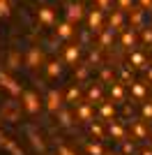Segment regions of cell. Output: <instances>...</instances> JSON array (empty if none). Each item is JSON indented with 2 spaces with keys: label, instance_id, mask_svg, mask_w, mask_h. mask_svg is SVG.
<instances>
[{
  "label": "cell",
  "instance_id": "obj_1",
  "mask_svg": "<svg viewBox=\"0 0 152 155\" xmlns=\"http://www.w3.org/2000/svg\"><path fill=\"white\" fill-rule=\"evenodd\" d=\"M21 109L28 114V116H35V114H39V109H42V100H39V95L35 91H23L21 93Z\"/></svg>",
  "mask_w": 152,
  "mask_h": 155
},
{
  "label": "cell",
  "instance_id": "obj_2",
  "mask_svg": "<svg viewBox=\"0 0 152 155\" xmlns=\"http://www.w3.org/2000/svg\"><path fill=\"white\" fill-rule=\"evenodd\" d=\"M62 102H65V95L58 91V88H51V91L46 93V97H44V107H46L49 114H58V111L62 109Z\"/></svg>",
  "mask_w": 152,
  "mask_h": 155
},
{
  "label": "cell",
  "instance_id": "obj_3",
  "mask_svg": "<svg viewBox=\"0 0 152 155\" xmlns=\"http://www.w3.org/2000/svg\"><path fill=\"white\" fill-rule=\"evenodd\" d=\"M0 86H2V88H5L12 97H21V93H23L21 84L12 77V74H9V72H5V70H0Z\"/></svg>",
  "mask_w": 152,
  "mask_h": 155
},
{
  "label": "cell",
  "instance_id": "obj_4",
  "mask_svg": "<svg viewBox=\"0 0 152 155\" xmlns=\"http://www.w3.org/2000/svg\"><path fill=\"white\" fill-rule=\"evenodd\" d=\"M23 65L28 70H39V67H44V51H42L39 46H30L28 53H25Z\"/></svg>",
  "mask_w": 152,
  "mask_h": 155
},
{
  "label": "cell",
  "instance_id": "obj_5",
  "mask_svg": "<svg viewBox=\"0 0 152 155\" xmlns=\"http://www.w3.org/2000/svg\"><path fill=\"white\" fill-rule=\"evenodd\" d=\"M76 120L83 125H88L95 120V109H92V102H88V100H83V102L76 104Z\"/></svg>",
  "mask_w": 152,
  "mask_h": 155
},
{
  "label": "cell",
  "instance_id": "obj_6",
  "mask_svg": "<svg viewBox=\"0 0 152 155\" xmlns=\"http://www.w3.org/2000/svg\"><path fill=\"white\" fill-rule=\"evenodd\" d=\"M37 21H39V26H44V28H53L55 26V12H53V7L42 5L37 9Z\"/></svg>",
  "mask_w": 152,
  "mask_h": 155
},
{
  "label": "cell",
  "instance_id": "obj_7",
  "mask_svg": "<svg viewBox=\"0 0 152 155\" xmlns=\"http://www.w3.org/2000/svg\"><path fill=\"white\" fill-rule=\"evenodd\" d=\"M55 37L60 39V42H67V39L71 37V35H74V23H71V21H60V23H55Z\"/></svg>",
  "mask_w": 152,
  "mask_h": 155
},
{
  "label": "cell",
  "instance_id": "obj_8",
  "mask_svg": "<svg viewBox=\"0 0 152 155\" xmlns=\"http://www.w3.org/2000/svg\"><path fill=\"white\" fill-rule=\"evenodd\" d=\"M65 63L71 65V67H76V65L81 63V44H78V42H76V44H69L65 49Z\"/></svg>",
  "mask_w": 152,
  "mask_h": 155
},
{
  "label": "cell",
  "instance_id": "obj_9",
  "mask_svg": "<svg viewBox=\"0 0 152 155\" xmlns=\"http://www.w3.org/2000/svg\"><path fill=\"white\" fill-rule=\"evenodd\" d=\"M108 134L113 137L115 141H125L127 139V130H125V125L122 123H118V120H108Z\"/></svg>",
  "mask_w": 152,
  "mask_h": 155
},
{
  "label": "cell",
  "instance_id": "obj_10",
  "mask_svg": "<svg viewBox=\"0 0 152 155\" xmlns=\"http://www.w3.org/2000/svg\"><path fill=\"white\" fill-rule=\"evenodd\" d=\"M129 91H131V97H134V100L145 102V97H147V86H145V81H131V84H129Z\"/></svg>",
  "mask_w": 152,
  "mask_h": 155
},
{
  "label": "cell",
  "instance_id": "obj_11",
  "mask_svg": "<svg viewBox=\"0 0 152 155\" xmlns=\"http://www.w3.org/2000/svg\"><path fill=\"white\" fill-rule=\"evenodd\" d=\"M129 65H131L134 70H143L147 65V56L143 51H138V49H131V53H129Z\"/></svg>",
  "mask_w": 152,
  "mask_h": 155
},
{
  "label": "cell",
  "instance_id": "obj_12",
  "mask_svg": "<svg viewBox=\"0 0 152 155\" xmlns=\"http://www.w3.org/2000/svg\"><path fill=\"white\" fill-rule=\"evenodd\" d=\"M44 74H46V79H58L62 74V63H60V60H49V63H44Z\"/></svg>",
  "mask_w": 152,
  "mask_h": 155
},
{
  "label": "cell",
  "instance_id": "obj_13",
  "mask_svg": "<svg viewBox=\"0 0 152 155\" xmlns=\"http://www.w3.org/2000/svg\"><path fill=\"white\" fill-rule=\"evenodd\" d=\"M147 120H136V123H131V139H136V141H143V139H147V127H145Z\"/></svg>",
  "mask_w": 152,
  "mask_h": 155
},
{
  "label": "cell",
  "instance_id": "obj_14",
  "mask_svg": "<svg viewBox=\"0 0 152 155\" xmlns=\"http://www.w3.org/2000/svg\"><path fill=\"white\" fill-rule=\"evenodd\" d=\"M65 102H69V104H78V102H83L81 100V86L76 84V86H69V91L65 93Z\"/></svg>",
  "mask_w": 152,
  "mask_h": 155
},
{
  "label": "cell",
  "instance_id": "obj_15",
  "mask_svg": "<svg viewBox=\"0 0 152 155\" xmlns=\"http://www.w3.org/2000/svg\"><path fill=\"white\" fill-rule=\"evenodd\" d=\"M111 97H113V102H118V104L125 100V84H122V81H111Z\"/></svg>",
  "mask_w": 152,
  "mask_h": 155
},
{
  "label": "cell",
  "instance_id": "obj_16",
  "mask_svg": "<svg viewBox=\"0 0 152 155\" xmlns=\"http://www.w3.org/2000/svg\"><path fill=\"white\" fill-rule=\"evenodd\" d=\"M99 118H101V120H106V123H108V120H113V118H115V107L111 102H101L99 104Z\"/></svg>",
  "mask_w": 152,
  "mask_h": 155
},
{
  "label": "cell",
  "instance_id": "obj_17",
  "mask_svg": "<svg viewBox=\"0 0 152 155\" xmlns=\"http://www.w3.org/2000/svg\"><path fill=\"white\" fill-rule=\"evenodd\" d=\"M55 118H58V125H60V127H69V125L74 123V116H71V111H69V109H65V107L55 114Z\"/></svg>",
  "mask_w": 152,
  "mask_h": 155
},
{
  "label": "cell",
  "instance_id": "obj_18",
  "mask_svg": "<svg viewBox=\"0 0 152 155\" xmlns=\"http://www.w3.org/2000/svg\"><path fill=\"white\" fill-rule=\"evenodd\" d=\"M88 132H90V137H95V139H106V132H104V127H101V123H88Z\"/></svg>",
  "mask_w": 152,
  "mask_h": 155
},
{
  "label": "cell",
  "instance_id": "obj_19",
  "mask_svg": "<svg viewBox=\"0 0 152 155\" xmlns=\"http://www.w3.org/2000/svg\"><path fill=\"white\" fill-rule=\"evenodd\" d=\"M85 153L88 155H106V150L101 148L99 139H97V141H85Z\"/></svg>",
  "mask_w": 152,
  "mask_h": 155
},
{
  "label": "cell",
  "instance_id": "obj_20",
  "mask_svg": "<svg viewBox=\"0 0 152 155\" xmlns=\"http://www.w3.org/2000/svg\"><path fill=\"white\" fill-rule=\"evenodd\" d=\"M88 72H90L88 63H78L76 65V84H83V81L88 79Z\"/></svg>",
  "mask_w": 152,
  "mask_h": 155
},
{
  "label": "cell",
  "instance_id": "obj_21",
  "mask_svg": "<svg viewBox=\"0 0 152 155\" xmlns=\"http://www.w3.org/2000/svg\"><path fill=\"white\" fill-rule=\"evenodd\" d=\"M85 100H88V102H92V104H95V102H104V100H101V88H99V86H90Z\"/></svg>",
  "mask_w": 152,
  "mask_h": 155
},
{
  "label": "cell",
  "instance_id": "obj_22",
  "mask_svg": "<svg viewBox=\"0 0 152 155\" xmlns=\"http://www.w3.org/2000/svg\"><path fill=\"white\" fill-rule=\"evenodd\" d=\"M19 65H21L19 53H16V51H9V56H7V67H9V70H16Z\"/></svg>",
  "mask_w": 152,
  "mask_h": 155
},
{
  "label": "cell",
  "instance_id": "obj_23",
  "mask_svg": "<svg viewBox=\"0 0 152 155\" xmlns=\"http://www.w3.org/2000/svg\"><path fill=\"white\" fill-rule=\"evenodd\" d=\"M120 143H122V146H120L122 155H138V153H136V146H134V141H127V139H125V141H120Z\"/></svg>",
  "mask_w": 152,
  "mask_h": 155
},
{
  "label": "cell",
  "instance_id": "obj_24",
  "mask_svg": "<svg viewBox=\"0 0 152 155\" xmlns=\"http://www.w3.org/2000/svg\"><path fill=\"white\" fill-rule=\"evenodd\" d=\"M141 116H143V120H152V100H150V102H143V107H141Z\"/></svg>",
  "mask_w": 152,
  "mask_h": 155
},
{
  "label": "cell",
  "instance_id": "obj_25",
  "mask_svg": "<svg viewBox=\"0 0 152 155\" xmlns=\"http://www.w3.org/2000/svg\"><path fill=\"white\" fill-rule=\"evenodd\" d=\"M55 155H76V150H71L69 146H65V143H58L55 146Z\"/></svg>",
  "mask_w": 152,
  "mask_h": 155
},
{
  "label": "cell",
  "instance_id": "obj_26",
  "mask_svg": "<svg viewBox=\"0 0 152 155\" xmlns=\"http://www.w3.org/2000/svg\"><path fill=\"white\" fill-rule=\"evenodd\" d=\"M113 74H111V70H108V67H104V70H101V79H104V81H113Z\"/></svg>",
  "mask_w": 152,
  "mask_h": 155
},
{
  "label": "cell",
  "instance_id": "obj_27",
  "mask_svg": "<svg viewBox=\"0 0 152 155\" xmlns=\"http://www.w3.org/2000/svg\"><path fill=\"white\" fill-rule=\"evenodd\" d=\"M143 74H145V79H147V81L152 84V65H150V67H147V65L143 67Z\"/></svg>",
  "mask_w": 152,
  "mask_h": 155
},
{
  "label": "cell",
  "instance_id": "obj_28",
  "mask_svg": "<svg viewBox=\"0 0 152 155\" xmlns=\"http://www.w3.org/2000/svg\"><path fill=\"white\" fill-rule=\"evenodd\" d=\"M138 155H152V143H147L145 148H141V150H138Z\"/></svg>",
  "mask_w": 152,
  "mask_h": 155
},
{
  "label": "cell",
  "instance_id": "obj_29",
  "mask_svg": "<svg viewBox=\"0 0 152 155\" xmlns=\"http://www.w3.org/2000/svg\"><path fill=\"white\" fill-rule=\"evenodd\" d=\"M108 155H118V153H108Z\"/></svg>",
  "mask_w": 152,
  "mask_h": 155
},
{
  "label": "cell",
  "instance_id": "obj_30",
  "mask_svg": "<svg viewBox=\"0 0 152 155\" xmlns=\"http://www.w3.org/2000/svg\"><path fill=\"white\" fill-rule=\"evenodd\" d=\"M150 143H152V134H150Z\"/></svg>",
  "mask_w": 152,
  "mask_h": 155
}]
</instances>
